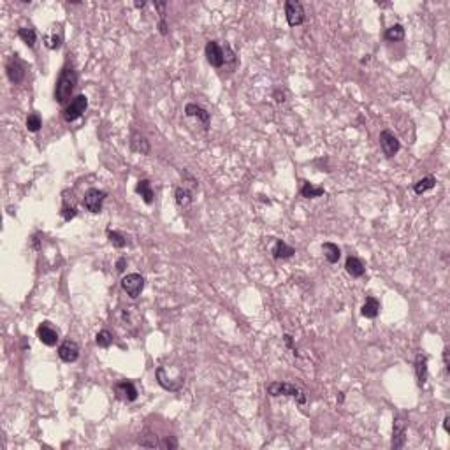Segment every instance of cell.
Segmentation results:
<instances>
[{
    "instance_id": "obj_20",
    "label": "cell",
    "mask_w": 450,
    "mask_h": 450,
    "mask_svg": "<svg viewBox=\"0 0 450 450\" xmlns=\"http://www.w3.org/2000/svg\"><path fill=\"white\" fill-rule=\"evenodd\" d=\"M295 253V248H292L290 245H287V243L283 241V239H278L276 243H274V248H273V257L276 260H285V259H290V257H294Z\"/></svg>"
},
{
    "instance_id": "obj_4",
    "label": "cell",
    "mask_w": 450,
    "mask_h": 450,
    "mask_svg": "<svg viewBox=\"0 0 450 450\" xmlns=\"http://www.w3.org/2000/svg\"><path fill=\"white\" fill-rule=\"evenodd\" d=\"M155 377H157V382H159L160 387H164V389H166V391H169V392H178V391H181V387H183V384H185L183 374H178L176 378H173L169 373H167L166 367H164V366L157 367Z\"/></svg>"
},
{
    "instance_id": "obj_9",
    "label": "cell",
    "mask_w": 450,
    "mask_h": 450,
    "mask_svg": "<svg viewBox=\"0 0 450 450\" xmlns=\"http://www.w3.org/2000/svg\"><path fill=\"white\" fill-rule=\"evenodd\" d=\"M6 74L13 85H20L25 80V63L18 58V55H13L6 63Z\"/></svg>"
},
{
    "instance_id": "obj_11",
    "label": "cell",
    "mask_w": 450,
    "mask_h": 450,
    "mask_svg": "<svg viewBox=\"0 0 450 450\" xmlns=\"http://www.w3.org/2000/svg\"><path fill=\"white\" fill-rule=\"evenodd\" d=\"M406 443V422L401 419V417H396L394 424H392V441L391 447L392 450H399L403 448Z\"/></svg>"
},
{
    "instance_id": "obj_10",
    "label": "cell",
    "mask_w": 450,
    "mask_h": 450,
    "mask_svg": "<svg viewBox=\"0 0 450 450\" xmlns=\"http://www.w3.org/2000/svg\"><path fill=\"white\" fill-rule=\"evenodd\" d=\"M380 148H382V152L385 153V157H394L396 153L401 149V144H399L394 132L382 130L380 132Z\"/></svg>"
},
{
    "instance_id": "obj_21",
    "label": "cell",
    "mask_w": 450,
    "mask_h": 450,
    "mask_svg": "<svg viewBox=\"0 0 450 450\" xmlns=\"http://www.w3.org/2000/svg\"><path fill=\"white\" fill-rule=\"evenodd\" d=\"M322 252H324V257H326V260L329 264H336L339 260V257H341V248H339L338 245H334V243H331V241L324 243Z\"/></svg>"
},
{
    "instance_id": "obj_24",
    "label": "cell",
    "mask_w": 450,
    "mask_h": 450,
    "mask_svg": "<svg viewBox=\"0 0 450 450\" xmlns=\"http://www.w3.org/2000/svg\"><path fill=\"white\" fill-rule=\"evenodd\" d=\"M18 37H20L21 41L28 46V48H34L35 42H37V34H35V30L34 28H30V27L18 28Z\"/></svg>"
},
{
    "instance_id": "obj_23",
    "label": "cell",
    "mask_w": 450,
    "mask_h": 450,
    "mask_svg": "<svg viewBox=\"0 0 450 450\" xmlns=\"http://www.w3.org/2000/svg\"><path fill=\"white\" fill-rule=\"evenodd\" d=\"M360 312H362V315L366 317V319H374V317L378 315V312H380V303H378V299H374L369 295V297L364 301Z\"/></svg>"
},
{
    "instance_id": "obj_2",
    "label": "cell",
    "mask_w": 450,
    "mask_h": 450,
    "mask_svg": "<svg viewBox=\"0 0 450 450\" xmlns=\"http://www.w3.org/2000/svg\"><path fill=\"white\" fill-rule=\"evenodd\" d=\"M267 394L273 396V398H278V396H288V398H295V401L299 405H305L306 403V394L303 389H299L295 384H290V382H271L267 385Z\"/></svg>"
},
{
    "instance_id": "obj_35",
    "label": "cell",
    "mask_w": 450,
    "mask_h": 450,
    "mask_svg": "<svg viewBox=\"0 0 450 450\" xmlns=\"http://www.w3.org/2000/svg\"><path fill=\"white\" fill-rule=\"evenodd\" d=\"M166 2H155V9L159 11L160 14V20H166Z\"/></svg>"
},
{
    "instance_id": "obj_13",
    "label": "cell",
    "mask_w": 450,
    "mask_h": 450,
    "mask_svg": "<svg viewBox=\"0 0 450 450\" xmlns=\"http://www.w3.org/2000/svg\"><path fill=\"white\" fill-rule=\"evenodd\" d=\"M37 338H39V341L46 346H55L60 339L58 331L53 329L49 322H42L41 326L37 327Z\"/></svg>"
},
{
    "instance_id": "obj_37",
    "label": "cell",
    "mask_w": 450,
    "mask_h": 450,
    "mask_svg": "<svg viewBox=\"0 0 450 450\" xmlns=\"http://www.w3.org/2000/svg\"><path fill=\"white\" fill-rule=\"evenodd\" d=\"M125 266H127V259H125V257H120V259H118V262H116V271H125Z\"/></svg>"
},
{
    "instance_id": "obj_26",
    "label": "cell",
    "mask_w": 450,
    "mask_h": 450,
    "mask_svg": "<svg viewBox=\"0 0 450 450\" xmlns=\"http://www.w3.org/2000/svg\"><path fill=\"white\" fill-rule=\"evenodd\" d=\"M385 39H387L389 42H399L405 39V28H403V25L396 23L392 25V27H389L387 30H385Z\"/></svg>"
},
{
    "instance_id": "obj_30",
    "label": "cell",
    "mask_w": 450,
    "mask_h": 450,
    "mask_svg": "<svg viewBox=\"0 0 450 450\" xmlns=\"http://www.w3.org/2000/svg\"><path fill=\"white\" fill-rule=\"evenodd\" d=\"M106 234H108V238H109V241H111L113 246H116V248H125V246H127V238H125L123 234H120L118 231L108 229Z\"/></svg>"
},
{
    "instance_id": "obj_5",
    "label": "cell",
    "mask_w": 450,
    "mask_h": 450,
    "mask_svg": "<svg viewBox=\"0 0 450 450\" xmlns=\"http://www.w3.org/2000/svg\"><path fill=\"white\" fill-rule=\"evenodd\" d=\"M121 288L127 292V295L130 299H137L141 295L142 288H144V278L139 273H130L127 276H123L121 280Z\"/></svg>"
},
{
    "instance_id": "obj_39",
    "label": "cell",
    "mask_w": 450,
    "mask_h": 450,
    "mask_svg": "<svg viewBox=\"0 0 450 450\" xmlns=\"http://www.w3.org/2000/svg\"><path fill=\"white\" fill-rule=\"evenodd\" d=\"M443 364H445V369H447V373H448V369H450V366H448V348L443 350Z\"/></svg>"
},
{
    "instance_id": "obj_33",
    "label": "cell",
    "mask_w": 450,
    "mask_h": 450,
    "mask_svg": "<svg viewBox=\"0 0 450 450\" xmlns=\"http://www.w3.org/2000/svg\"><path fill=\"white\" fill-rule=\"evenodd\" d=\"M137 445H141V447H148V448H157V447H160V441L157 440V436H153V434H146V436L139 438Z\"/></svg>"
},
{
    "instance_id": "obj_32",
    "label": "cell",
    "mask_w": 450,
    "mask_h": 450,
    "mask_svg": "<svg viewBox=\"0 0 450 450\" xmlns=\"http://www.w3.org/2000/svg\"><path fill=\"white\" fill-rule=\"evenodd\" d=\"M41 127H42V120H41V116H39L37 113H32V114H28L27 116V128H28V132H39L41 130Z\"/></svg>"
},
{
    "instance_id": "obj_34",
    "label": "cell",
    "mask_w": 450,
    "mask_h": 450,
    "mask_svg": "<svg viewBox=\"0 0 450 450\" xmlns=\"http://www.w3.org/2000/svg\"><path fill=\"white\" fill-rule=\"evenodd\" d=\"M160 447L166 448V450H174V448H178V440L174 436H166L162 441H160Z\"/></svg>"
},
{
    "instance_id": "obj_16",
    "label": "cell",
    "mask_w": 450,
    "mask_h": 450,
    "mask_svg": "<svg viewBox=\"0 0 450 450\" xmlns=\"http://www.w3.org/2000/svg\"><path fill=\"white\" fill-rule=\"evenodd\" d=\"M130 148H132V152L141 153V155H149V152H152L148 139H146L142 134H139V132H135V130L130 134Z\"/></svg>"
},
{
    "instance_id": "obj_38",
    "label": "cell",
    "mask_w": 450,
    "mask_h": 450,
    "mask_svg": "<svg viewBox=\"0 0 450 450\" xmlns=\"http://www.w3.org/2000/svg\"><path fill=\"white\" fill-rule=\"evenodd\" d=\"M159 32L162 35H167L169 34V30H167V23H166V20H160L159 21Z\"/></svg>"
},
{
    "instance_id": "obj_31",
    "label": "cell",
    "mask_w": 450,
    "mask_h": 450,
    "mask_svg": "<svg viewBox=\"0 0 450 450\" xmlns=\"http://www.w3.org/2000/svg\"><path fill=\"white\" fill-rule=\"evenodd\" d=\"M95 343H97V346H101V348H109V346L113 345V334L109 333L108 329L99 331L97 336H95Z\"/></svg>"
},
{
    "instance_id": "obj_12",
    "label": "cell",
    "mask_w": 450,
    "mask_h": 450,
    "mask_svg": "<svg viewBox=\"0 0 450 450\" xmlns=\"http://www.w3.org/2000/svg\"><path fill=\"white\" fill-rule=\"evenodd\" d=\"M58 357L67 364L76 362L78 357H80V346H78V343L72 341V339H65L58 346Z\"/></svg>"
},
{
    "instance_id": "obj_1",
    "label": "cell",
    "mask_w": 450,
    "mask_h": 450,
    "mask_svg": "<svg viewBox=\"0 0 450 450\" xmlns=\"http://www.w3.org/2000/svg\"><path fill=\"white\" fill-rule=\"evenodd\" d=\"M78 85V74L74 70L72 65H65L60 72L58 80L55 85V101L58 104H65L70 99V95L74 94Z\"/></svg>"
},
{
    "instance_id": "obj_17",
    "label": "cell",
    "mask_w": 450,
    "mask_h": 450,
    "mask_svg": "<svg viewBox=\"0 0 450 450\" xmlns=\"http://www.w3.org/2000/svg\"><path fill=\"white\" fill-rule=\"evenodd\" d=\"M174 201H176L178 208L181 209H188L192 206V202H194V194H192V190H188L187 187H178L176 190H174Z\"/></svg>"
},
{
    "instance_id": "obj_40",
    "label": "cell",
    "mask_w": 450,
    "mask_h": 450,
    "mask_svg": "<svg viewBox=\"0 0 450 450\" xmlns=\"http://www.w3.org/2000/svg\"><path fill=\"white\" fill-rule=\"evenodd\" d=\"M274 97H276L278 102H283L285 101V94H283V92H280V90L274 92Z\"/></svg>"
},
{
    "instance_id": "obj_14",
    "label": "cell",
    "mask_w": 450,
    "mask_h": 450,
    "mask_svg": "<svg viewBox=\"0 0 450 450\" xmlns=\"http://www.w3.org/2000/svg\"><path fill=\"white\" fill-rule=\"evenodd\" d=\"M114 394H116L120 399H123V401L132 403V401L137 399L139 392H137V389H135V385L132 384V382L123 380V382H118V384L114 385Z\"/></svg>"
},
{
    "instance_id": "obj_19",
    "label": "cell",
    "mask_w": 450,
    "mask_h": 450,
    "mask_svg": "<svg viewBox=\"0 0 450 450\" xmlns=\"http://www.w3.org/2000/svg\"><path fill=\"white\" fill-rule=\"evenodd\" d=\"M345 269L352 278H360V276H364V273H366V267H364L362 260L357 259V257H353V255H350L348 259H346Z\"/></svg>"
},
{
    "instance_id": "obj_43",
    "label": "cell",
    "mask_w": 450,
    "mask_h": 450,
    "mask_svg": "<svg viewBox=\"0 0 450 450\" xmlns=\"http://www.w3.org/2000/svg\"><path fill=\"white\" fill-rule=\"evenodd\" d=\"M343 399H345V396H343V392H338V403H343Z\"/></svg>"
},
{
    "instance_id": "obj_25",
    "label": "cell",
    "mask_w": 450,
    "mask_h": 450,
    "mask_svg": "<svg viewBox=\"0 0 450 450\" xmlns=\"http://www.w3.org/2000/svg\"><path fill=\"white\" fill-rule=\"evenodd\" d=\"M326 194V190H324L322 187H315L313 183H308V181H305L301 187V195L305 199H317L320 197V195Z\"/></svg>"
},
{
    "instance_id": "obj_6",
    "label": "cell",
    "mask_w": 450,
    "mask_h": 450,
    "mask_svg": "<svg viewBox=\"0 0 450 450\" xmlns=\"http://www.w3.org/2000/svg\"><path fill=\"white\" fill-rule=\"evenodd\" d=\"M87 108H88V99L85 97L83 94L76 95V97L67 104V108L63 109V120L69 121V123L70 121H76L81 114L87 111Z\"/></svg>"
},
{
    "instance_id": "obj_7",
    "label": "cell",
    "mask_w": 450,
    "mask_h": 450,
    "mask_svg": "<svg viewBox=\"0 0 450 450\" xmlns=\"http://www.w3.org/2000/svg\"><path fill=\"white\" fill-rule=\"evenodd\" d=\"M285 16L290 27H299L305 23V7L297 0H287L285 2Z\"/></svg>"
},
{
    "instance_id": "obj_41",
    "label": "cell",
    "mask_w": 450,
    "mask_h": 450,
    "mask_svg": "<svg viewBox=\"0 0 450 450\" xmlns=\"http://www.w3.org/2000/svg\"><path fill=\"white\" fill-rule=\"evenodd\" d=\"M448 422H450V417L447 415V417H445V419H443V429H445V431H447V433H450V427H448Z\"/></svg>"
},
{
    "instance_id": "obj_15",
    "label": "cell",
    "mask_w": 450,
    "mask_h": 450,
    "mask_svg": "<svg viewBox=\"0 0 450 450\" xmlns=\"http://www.w3.org/2000/svg\"><path fill=\"white\" fill-rule=\"evenodd\" d=\"M185 114L190 118H197L199 121H201L202 125H204V128L209 127V121H211V114L208 113V109H204L202 106L195 104V102H188L187 106H185Z\"/></svg>"
},
{
    "instance_id": "obj_8",
    "label": "cell",
    "mask_w": 450,
    "mask_h": 450,
    "mask_svg": "<svg viewBox=\"0 0 450 450\" xmlns=\"http://www.w3.org/2000/svg\"><path fill=\"white\" fill-rule=\"evenodd\" d=\"M204 53H206V60L209 62V65H213L215 69H220V67L225 65V49L216 41L206 42Z\"/></svg>"
},
{
    "instance_id": "obj_27",
    "label": "cell",
    "mask_w": 450,
    "mask_h": 450,
    "mask_svg": "<svg viewBox=\"0 0 450 450\" xmlns=\"http://www.w3.org/2000/svg\"><path fill=\"white\" fill-rule=\"evenodd\" d=\"M434 185H436V178L426 176V178H422V180H419L415 185H413V190H415L417 195H422V194H426L427 190L434 188Z\"/></svg>"
},
{
    "instance_id": "obj_22",
    "label": "cell",
    "mask_w": 450,
    "mask_h": 450,
    "mask_svg": "<svg viewBox=\"0 0 450 450\" xmlns=\"http://www.w3.org/2000/svg\"><path fill=\"white\" fill-rule=\"evenodd\" d=\"M135 192L141 195L142 201H144L146 204H152L153 202V188H152L149 180H139L137 185H135Z\"/></svg>"
},
{
    "instance_id": "obj_18",
    "label": "cell",
    "mask_w": 450,
    "mask_h": 450,
    "mask_svg": "<svg viewBox=\"0 0 450 450\" xmlns=\"http://www.w3.org/2000/svg\"><path fill=\"white\" fill-rule=\"evenodd\" d=\"M415 374H417V384L422 387L427 380V355L426 353H417L415 357Z\"/></svg>"
},
{
    "instance_id": "obj_36",
    "label": "cell",
    "mask_w": 450,
    "mask_h": 450,
    "mask_svg": "<svg viewBox=\"0 0 450 450\" xmlns=\"http://www.w3.org/2000/svg\"><path fill=\"white\" fill-rule=\"evenodd\" d=\"M283 341L287 343L288 348H290L292 352H294L295 355H297V348H295V346H294V341H292V336H290V334H285V336H283Z\"/></svg>"
},
{
    "instance_id": "obj_42",
    "label": "cell",
    "mask_w": 450,
    "mask_h": 450,
    "mask_svg": "<svg viewBox=\"0 0 450 450\" xmlns=\"http://www.w3.org/2000/svg\"><path fill=\"white\" fill-rule=\"evenodd\" d=\"M134 6L137 7V9H142V7H146V2H135Z\"/></svg>"
},
{
    "instance_id": "obj_3",
    "label": "cell",
    "mask_w": 450,
    "mask_h": 450,
    "mask_svg": "<svg viewBox=\"0 0 450 450\" xmlns=\"http://www.w3.org/2000/svg\"><path fill=\"white\" fill-rule=\"evenodd\" d=\"M106 197H108V194H106L104 190H99V188H88L87 194H85L83 197V206L87 211L94 213V215H97V213L102 211V204H104Z\"/></svg>"
},
{
    "instance_id": "obj_29",
    "label": "cell",
    "mask_w": 450,
    "mask_h": 450,
    "mask_svg": "<svg viewBox=\"0 0 450 450\" xmlns=\"http://www.w3.org/2000/svg\"><path fill=\"white\" fill-rule=\"evenodd\" d=\"M62 42H63V35L62 32H53V34L44 35V44L48 46L49 49H60L62 48Z\"/></svg>"
},
{
    "instance_id": "obj_28",
    "label": "cell",
    "mask_w": 450,
    "mask_h": 450,
    "mask_svg": "<svg viewBox=\"0 0 450 450\" xmlns=\"http://www.w3.org/2000/svg\"><path fill=\"white\" fill-rule=\"evenodd\" d=\"M60 213H62V216H63L65 222H70L72 218H76L78 211H76V206H74V199L72 197H70V201H69V197H63L62 211Z\"/></svg>"
}]
</instances>
